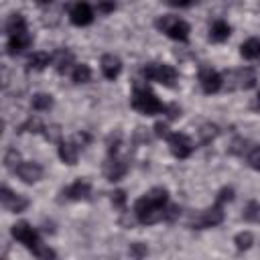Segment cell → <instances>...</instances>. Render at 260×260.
<instances>
[{"label":"cell","instance_id":"cell-17","mask_svg":"<svg viewBox=\"0 0 260 260\" xmlns=\"http://www.w3.org/2000/svg\"><path fill=\"white\" fill-rule=\"evenodd\" d=\"M122 71V61L116 55H104L102 57V73L106 79H116Z\"/></svg>","mask_w":260,"mask_h":260},{"label":"cell","instance_id":"cell-6","mask_svg":"<svg viewBox=\"0 0 260 260\" xmlns=\"http://www.w3.org/2000/svg\"><path fill=\"white\" fill-rule=\"evenodd\" d=\"M10 234H12V238H14L16 242H20L22 246H26L32 254L43 246V244H41V238H39V232H37L28 221H18V223H14L12 230H10Z\"/></svg>","mask_w":260,"mask_h":260},{"label":"cell","instance_id":"cell-22","mask_svg":"<svg viewBox=\"0 0 260 260\" xmlns=\"http://www.w3.org/2000/svg\"><path fill=\"white\" fill-rule=\"evenodd\" d=\"M240 55L244 59H258L260 57V39L252 37V39L244 41L242 47H240Z\"/></svg>","mask_w":260,"mask_h":260},{"label":"cell","instance_id":"cell-24","mask_svg":"<svg viewBox=\"0 0 260 260\" xmlns=\"http://www.w3.org/2000/svg\"><path fill=\"white\" fill-rule=\"evenodd\" d=\"M242 158H246V162H248L250 169L260 171V144H250Z\"/></svg>","mask_w":260,"mask_h":260},{"label":"cell","instance_id":"cell-32","mask_svg":"<svg viewBox=\"0 0 260 260\" xmlns=\"http://www.w3.org/2000/svg\"><path fill=\"white\" fill-rule=\"evenodd\" d=\"M43 134H45V138H47V140H51V142H61V128H59L57 124L45 126Z\"/></svg>","mask_w":260,"mask_h":260},{"label":"cell","instance_id":"cell-12","mask_svg":"<svg viewBox=\"0 0 260 260\" xmlns=\"http://www.w3.org/2000/svg\"><path fill=\"white\" fill-rule=\"evenodd\" d=\"M0 201H2V205H4L8 211H12V213H20V211H24V209L28 207V199H26L24 195L12 193L6 185L0 189Z\"/></svg>","mask_w":260,"mask_h":260},{"label":"cell","instance_id":"cell-40","mask_svg":"<svg viewBox=\"0 0 260 260\" xmlns=\"http://www.w3.org/2000/svg\"><path fill=\"white\" fill-rule=\"evenodd\" d=\"M35 2H37V4H41V6H45V4H51L53 0H35Z\"/></svg>","mask_w":260,"mask_h":260},{"label":"cell","instance_id":"cell-10","mask_svg":"<svg viewBox=\"0 0 260 260\" xmlns=\"http://www.w3.org/2000/svg\"><path fill=\"white\" fill-rule=\"evenodd\" d=\"M199 85L205 93H217L221 87H223V77L211 69V67H203L199 71Z\"/></svg>","mask_w":260,"mask_h":260},{"label":"cell","instance_id":"cell-8","mask_svg":"<svg viewBox=\"0 0 260 260\" xmlns=\"http://www.w3.org/2000/svg\"><path fill=\"white\" fill-rule=\"evenodd\" d=\"M67 14H69V20H71L75 26H87V24L93 22V10H91V6H89L87 2H83V0H73V2L69 4Z\"/></svg>","mask_w":260,"mask_h":260},{"label":"cell","instance_id":"cell-41","mask_svg":"<svg viewBox=\"0 0 260 260\" xmlns=\"http://www.w3.org/2000/svg\"><path fill=\"white\" fill-rule=\"evenodd\" d=\"M256 104H258V108H260V91H258V95H256Z\"/></svg>","mask_w":260,"mask_h":260},{"label":"cell","instance_id":"cell-2","mask_svg":"<svg viewBox=\"0 0 260 260\" xmlns=\"http://www.w3.org/2000/svg\"><path fill=\"white\" fill-rule=\"evenodd\" d=\"M130 104L136 112L144 114V116H154V114H165L167 106L154 95V91L146 85H134Z\"/></svg>","mask_w":260,"mask_h":260},{"label":"cell","instance_id":"cell-7","mask_svg":"<svg viewBox=\"0 0 260 260\" xmlns=\"http://www.w3.org/2000/svg\"><path fill=\"white\" fill-rule=\"evenodd\" d=\"M223 83L228 85V89H250L256 85V73L250 67L234 69V71L225 73Z\"/></svg>","mask_w":260,"mask_h":260},{"label":"cell","instance_id":"cell-18","mask_svg":"<svg viewBox=\"0 0 260 260\" xmlns=\"http://www.w3.org/2000/svg\"><path fill=\"white\" fill-rule=\"evenodd\" d=\"M230 35H232V26L225 20H215L209 26V41L213 43H223L230 39Z\"/></svg>","mask_w":260,"mask_h":260},{"label":"cell","instance_id":"cell-25","mask_svg":"<svg viewBox=\"0 0 260 260\" xmlns=\"http://www.w3.org/2000/svg\"><path fill=\"white\" fill-rule=\"evenodd\" d=\"M71 79H73L75 83H87V81L91 79V69H89V65H85V63L75 65L73 71H71Z\"/></svg>","mask_w":260,"mask_h":260},{"label":"cell","instance_id":"cell-4","mask_svg":"<svg viewBox=\"0 0 260 260\" xmlns=\"http://www.w3.org/2000/svg\"><path fill=\"white\" fill-rule=\"evenodd\" d=\"M142 77L146 81H156L165 87H173L177 83V69L173 65H167V63H146L142 67Z\"/></svg>","mask_w":260,"mask_h":260},{"label":"cell","instance_id":"cell-14","mask_svg":"<svg viewBox=\"0 0 260 260\" xmlns=\"http://www.w3.org/2000/svg\"><path fill=\"white\" fill-rule=\"evenodd\" d=\"M126 171H128V165H126V160H122V158H118L116 154H110L108 156V160L104 162V177L108 179V181H120L124 175H126Z\"/></svg>","mask_w":260,"mask_h":260},{"label":"cell","instance_id":"cell-5","mask_svg":"<svg viewBox=\"0 0 260 260\" xmlns=\"http://www.w3.org/2000/svg\"><path fill=\"white\" fill-rule=\"evenodd\" d=\"M223 221V203L215 199V203L203 211H199L197 215H193L189 219V228L191 230H205V228H215Z\"/></svg>","mask_w":260,"mask_h":260},{"label":"cell","instance_id":"cell-35","mask_svg":"<svg viewBox=\"0 0 260 260\" xmlns=\"http://www.w3.org/2000/svg\"><path fill=\"white\" fill-rule=\"evenodd\" d=\"M95 4H98V10L102 14H110L116 8V0H95Z\"/></svg>","mask_w":260,"mask_h":260},{"label":"cell","instance_id":"cell-16","mask_svg":"<svg viewBox=\"0 0 260 260\" xmlns=\"http://www.w3.org/2000/svg\"><path fill=\"white\" fill-rule=\"evenodd\" d=\"M57 152H59V158L65 165H75L77 156H79V144L75 140H61Z\"/></svg>","mask_w":260,"mask_h":260},{"label":"cell","instance_id":"cell-1","mask_svg":"<svg viewBox=\"0 0 260 260\" xmlns=\"http://www.w3.org/2000/svg\"><path fill=\"white\" fill-rule=\"evenodd\" d=\"M167 205H169V191L165 187H152L148 193L136 199L134 215L142 225H152L165 219Z\"/></svg>","mask_w":260,"mask_h":260},{"label":"cell","instance_id":"cell-39","mask_svg":"<svg viewBox=\"0 0 260 260\" xmlns=\"http://www.w3.org/2000/svg\"><path fill=\"white\" fill-rule=\"evenodd\" d=\"M165 114H169V118H179L181 116V108H177L175 104H171V106H167V110H165Z\"/></svg>","mask_w":260,"mask_h":260},{"label":"cell","instance_id":"cell-15","mask_svg":"<svg viewBox=\"0 0 260 260\" xmlns=\"http://www.w3.org/2000/svg\"><path fill=\"white\" fill-rule=\"evenodd\" d=\"M32 45V37L26 32H20V35H14V37H8V43H6V53L8 55H20L24 53L28 47Z\"/></svg>","mask_w":260,"mask_h":260},{"label":"cell","instance_id":"cell-26","mask_svg":"<svg viewBox=\"0 0 260 260\" xmlns=\"http://www.w3.org/2000/svg\"><path fill=\"white\" fill-rule=\"evenodd\" d=\"M43 130H45V124H43L37 116L26 118V120L18 126V132H43Z\"/></svg>","mask_w":260,"mask_h":260},{"label":"cell","instance_id":"cell-36","mask_svg":"<svg viewBox=\"0 0 260 260\" xmlns=\"http://www.w3.org/2000/svg\"><path fill=\"white\" fill-rule=\"evenodd\" d=\"M154 134L158 136V138H169V126H167V122H156L154 124Z\"/></svg>","mask_w":260,"mask_h":260},{"label":"cell","instance_id":"cell-11","mask_svg":"<svg viewBox=\"0 0 260 260\" xmlns=\"http://www.w3.org/2000/svg\"><path fill=\"white\" fill-rule=\"evenodd\" d=\"M61 195H63L67 201H85V199H89V195H91V185H89L85 179H77V181H73L71 185H67V187L61 191Z\"/></svg>","mask_w":260,"mask_h":260},{"label":"cell","instance_id":"cell-38","mask_svg":"<svg viewBox=\"0 0 260 260\" xmlns=\"http://www.w3.org/2000/svg\"><path fill=\"white\" fill-rule=\"evenodd\" d=\"M35 256H37V258H55L57 254H55L51 248H45V246H41V248L35 252Z\"/></svg>","mask_w":260,"mask_h":260},{"label":"cell","instance_id":"cell-31","mask_svg":"<svg viewBox=\"0 0 260 260\" xmlns=\"http://www.w3.org/2000/svg\"><path fill=\"white\" fill-rule=\"evenodd\" d=\"M248 146H250V142H248L246 138H236L228 150H230V154H238V156H244V152L248 150Z\"/></svg>","mask_w":260,"mask_h":260},{"label":"cell","instance_id":"cell-37","mask_svg":"<svg viewBox=\"0 0 260 260\" xmlns=\"http://www.w3.org/2000/svg\"><path fill=\"white\" fill-rule=\"evenodd\" d=\"M169 6H175V8H189L193 4H197L199 0H165Z\"/></svg>","mask_w":260,"mask_h":260},{"label":"cell","instance_id":"cell-19","mask_svg":"<svg viewBox=\"0 0 260 260\" xmlns=\"http://www.w3.org/2000/svg\"><path fill=\"white\" fill-rule=\"evenodd\" d=\"M49 63H53V57H51L49 53H45V51H37V53H32V55L28 57L26 69H28V71H43Z\"/></svg>","mask_w":260,"mask_h":260},{"label":"cell","instance_id":"cell-34","mask_svg":"<svg viewBox=\"0 0 260 260\" xmlns=\"http://www.w3.org/2000/svg\"><path fill=\"white\" fill-rule=\"evenodd\" d=\"M146 254H148V248H146L144 244L136 242V244L130 246V256H132V258H142V256H146Z\"/></svg>","mask_w":260,"mask_h":260},{"label":"cell","instance_id":"cell-20","mask_svg":"<svg viewBox=\"0 0 260 260\" xmlns=\"http://www.w3.org/2000/svg\"><path fill=\"white\" fill-rule=\"evenodd\" d=\"M28 28H26V20H24V16L22 14H18V12H14V14H10L8 16V20H6V35L8 37H14V35H20V32H26Z\"/></svg>","mask_w":260,"mask_h":260},{"label":"cell","instance_id":"cell-27","mask_svg":"<svg viewBox=\"0 0 260 260\" xmlns=\"http://www.w3.org/2000/svg\"><path fill=\"white\" fill-rule=\"evenodd\" d=\"M219 134V128L215 126V124H203L201 128H199V138H201V144H209L215 136Z\"/></svg>","mask_w":260,"mask_h":260},{"label":"cell","instance_id":"cell-29","mask_svg":"<svg viewBox=\"0 0 260 260\" xmlns=\"http://www.w3.org/2000/svg\"><path fill=\"white\" fill-rule=\"evenodd\" d=\"M234 244H236V248H238L240 252L248 250V248L254 244V236H252V232H240V234L234 238Z\"/></svg>","mask_w":260,"mask_h":260},{"label":"cell","instance_id":"cell-23","mask_svg":"<svg viewBox=\"0 0 260 260\" xmlns=\"http://www.w3.org/2000/svg\"><path fill=\"white\" fill-rule=\"evenodd\" d=\"M30 106L35 112H49L53 108V95L51 93H35L30 100Z\"/></svg>","mask_w":260,"mask_h":260},{"label":"cell","instance_id":"cell-30","mask_svg":"<svg viewBox=\"0 0 260 260\" xmlns=\"http://www.w3.org/2000/svg\"><path fill=\"white\" fill-rule=\"evenodd\" d=\"M4 165H6V169L14 171L20 165V152L16 148H8L6 154H4Z\"/></svg>","mask_w":260,"mask_h":260},{"label":"cell","instance_id":"cell-21","mask_svg":"<svg viewBox=\"0 0 260 260\" xmlns=\"http://www.w3.org/2000/svg\"><path fill=\"white\" fill-rule=\"evenodd\" d=\"M53 65H55V69H57L59 73L69 71V67L73 65V53H71L69 49H59V51L55 53V57H53Z\"/></svg>","mask_w":260,"mask_h":260},{"label":"cell","instance_id":"cell-33","mask_svg":"<svg viewBox=\"0 0 260 260\" xmlns=\"http://www.w3.org/2000/svg\"><path fill=\"white\" fill-rule=\"evenodd\" d=\"M112 205L118 207V209H124L126 207V193L122 189H118V191L112 193Z\"/></svg>","mask_w":260,"mask_h":260},{"label":"cell","instance_id":"cell-28","mask_svg":"<svg viewBox=\"0 0 260 260\" xmlns=\"http://www.w3.org/2000/svg\"><path fill=\"white\" fill-rule=\"evenodd\" d=\"M242 217H244L246 221H258V219H260V203H258V201H248L246 207H244Z\"/></svg>","mask_w":260,"mask_h":260},{"label":"cell","instance_id":"cell-3","mask_svg":"<svg viewBox=\"0 0 260 260\" xmlns=\"http://www.w3.org/2000/svg\"><path fill=\"white\" fill-rule=\"evenodd\" d=\"M154 26H156L160 32H165L169 39L179 41V43H185V41L189 39V32H191L189 24H187L183 18H177V16H171V14L158 16L156 22H154Z\"/></svg>","mask_w":260,"mask_h":260},{"label":"cell","instance_id":"cell-9","mask_svg":"<svg viewBox=\"0 0 260 260\" xmlns=\"http://www.w3.org/2000/svg\"><path fill=\"white\" fill-rule=\"evenodd\" d=\"M167 142H169V148H171V152H173V156H177V158H189L191 156V152H193V142H191V138L187 136V134H183V132H171L169 134V138H167Z\"/></svg>","mask_w":260,"mask_h":260},{"label":"cell","instance_id":"cell-13","mask_svg":"<svg viewBox=\"0 0 260 260\" xmlns=\"http://www.w3.org/2000/svg\"><path fill=\"white\" fill-rule=\"evenodd\" d=\"M16 177L22 181V183H37L41 177H43V167L35 160H20V165L14 169Z\"/></svg>","mask_w":260,"mask_h":260}]
</instances>
